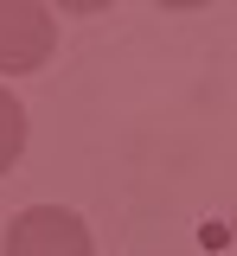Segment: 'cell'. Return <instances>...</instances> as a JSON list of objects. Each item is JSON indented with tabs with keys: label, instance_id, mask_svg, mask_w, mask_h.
<instances>
[{
	"label": "cell",
	"instance_id": "1",
	"mask_svg": "<svg viewBox=\"0 0 237 256\" xmlns=\"http://www.w3.org/2000/svg\"><path fill=\"white\" fill-rule=\"evenodd\" d=\"M58 20L38 0H0V77H26L52 58Z\"/></svg>",
	"mask_w": 237,
	"mask_h": 256
},
{
	"label": "cell",
	"instance_id": "2",
	"mask_svg": "<svg viewBox=\"0 0 237 256\" xmlns=\"http://www.w3.org/2000/svg\"><path fill=\"white\" fill-rule=\"evenodd\" d=\"M6 256H96L90 224L64 205H32L6 224Z\"/></svg>",
	"mask_w": 237,
	"mask_h": 256
},
{
	"label": "cell",
	"instance_id": "3",
	"mask_svg": "<svg viewBox=\"0 0 237 256\" xmlns=\"http://www.w3.org/2000/svg\"><path fill=\"white\" fill-rule=\"evenodd\" d=\"M20 154H26V109H20L13 90H0V173H6Z\"/></svg>",
	"mask_w": 237,
	"mask_h": 256
},
{
	"label": "cell",
	"instance_id": "4",
	"mask_svg": "<svg viewBox=\"0 0 237 256\" xmlns=\"http://www.w3.org/2000/svg\"><path fill=\"white\" fill-rule=\"evenodd\" d=\"M231 244H237V218H231Z\"/></svg>",
	"mask_w": 237,
	"mask_h": 256
}]
</instances>
